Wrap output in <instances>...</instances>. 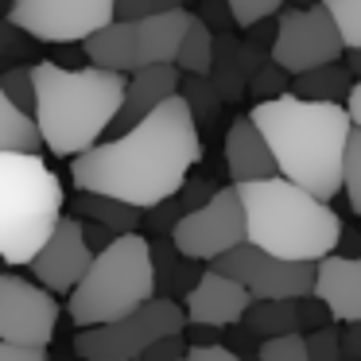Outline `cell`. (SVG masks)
<instances>
[{
  "instance_id": "44",
  "label": "cell",
  "mask_w": 361,
  "mask_h": 361,
  "mask_svg": "<svg viewBox=\"0 0 361 361\" xmlns=\"http://www.w3.org/2000/svg\"><path fill=\"white\" fill-rule=\"evenodd\" d=\"M345 66H350V74H353V78H361V47L345 51Z\"/></svg>"
},
{
  "instance_id": "42",
  "label": "cell",
  "mask_w": 361,
  "mask_h": 361,
  "mask_svg": "<svg viewBox=\"0 0 361 361\" xmlns=\"http://www.w3.org/2000/svg\"><path fill=\"white\" fill-rule=\"evenodd\" d=\"M78 221H82V218H78ZM82 237H86V245L94 249V257H97L102 249H109V245H113V237H117V233H109V229H105V226H97V221H82Z\"/></svg>"
},
{
  "instance_id": "2",
  "label": "cell",
  "mask_w": 361,
  "mask_h": 361,
  "mask_svg": "<svg viewBox=\"0 0 361 361\" xmlns=\"http://www.w3.org/2000/svg\"><path fill=\"white\" fill-rule=\"evenodd\" d=\"M249 117L272 152L276 175L311 190L322 202L342 190L345 140L353 133L342 102H303L295 94H280L257 102Z\"/></svg>"
},
{
  "instance_id": "1",
  "label": "cell",
  "mask_w": 361,
  "mask_h": 361,
  "mask_svg": "<svg viewBox=\"0 0 361 361\" xmlns=\"http://www.w3.org/2000/svg\"><path fill=\"white\" fill-rule=\"evenodd\" d=\"M198 159H202V136L187 102L175 94L144 121H136L128 133L74 156L71 183L74 190H94L148 210L187 183Z\"/></svg>"
},
{
  "instance_id": "14",
  "label": "cell",
  "mask_w": 361,
  "mask_h": 361,
  "mask_svg": "<svg viewBox=\"0 0 361 361\" xmlns=\"http://www.w3.org/2000/svg\"><path fill=\"white\" fill-rule=\"evenodd\" d=\"M252 295L241 288L237 280L214 272V268H202V276L195 280V288L183 295V311H187V322L195 326H237L249 311Z\"/></svg>"
},
{
  "instance_id": "6",
  "label": "cell",
  "mask_w": 361,
  "mask_h": 361,
  "mask_svg": "<svg viewBox=\"0 0 361 361\" xmlns=\"http://www.w3.org/2000/svg\"><path fill=\"white\" fill-rule=\"evenodd\" d=\"M156 295V272H152V245L140 233L113 237L109 249L94 257L78 288L66 295V314L74 326H102L117 322L144 307Z\"/></svg>"
},
{
  "instance_id": "47",
  "label": "cell",
  "mask_w": 361,
  "mask_h": 361,
  "mask_svg": "<svg viewBox=\"0 0 361 361\" xmlns=\"http://www.w3.org/2000/svg\"><path fill=\"white\" fill-rule=\"evenodd\" d=\"M183 4H187V0H183Z\"/></svg>"
},
{
  "instance_id": "3",
  "label": "cell",
  "mask_w": 361,
  "mask_h": 361,
  "mask_svg": "<svg viewBox=\"0 0 361 361\" xmlns=\"http://www.w3.org/2000/svg\"><path fill=\"white\" fill-rule=\"evenodd\" d=\"M35 71V128L55 156H82L109 133L113 117L125 97V74L97 71V66L43 63Z\"/></svg>"
},
{
  "instance_id": "45",
  "label": "cell",
  "mask_w": 361,
  "mask_h": 361,
  "mask_svg": "<svg viewBox=\"0 0 361 361\" xmlns=\"http://www.w3.org/2000/svg\"><path fill=\"white\" fill-rule=\"evenodd\" d=\"M311 4H322V0H295V8H311Z\"/></svg>"
},
{
  "instance_id": "28",
  "label": "cell",
  "mask_w": 361,
  "mask_h": 361,
  "mask_svg": "<svg viewBox=\"0 0 361 361\" xmlns=\"http://www.w3.org/2000/svg\"><path fill=\"white\" fill-rule=\"evenodd\" d=\"M0 94L8 97L20 113L35 117V71L27 63L20 66H8V71L0 74Z\"/></svg>"
},
{
  "instance_id": "41",
  "label": "cell",
  "mask_w": 361,
  "mask_h": 361,
  "mask_svg": "<svg viewBox=\"0 0 361 361\" xmlns=\"http://www.w3.org/2000/svg\"><path fill=\"white\" fill-rule=\"evenodd\" d=\"M187 361H241V357H237V350L218 342V345H190Z\"/></svg>"
},
{
  "instance_id": "38",
  "label": "cell",
  "mask_w": 361,
  "mask_h": 361,
  "mask_svg": "<svg viewBox=\"0 0 361 361\" xmlns=\"http://www.w3.org/2000/svg\"><path fill=\"white\" fill-rule=\"evenodd\" d=\"M198 20H202L210 32H226V27L233 24V16H229V4H226V0H202V12H198Z\"/></svg>"
},
{
  "instance_id": "13",
  "label": "cell",
  "mask_w": 361,
  "mask_h": 361,
  "mask_svg": "<svg viewBox=\"0 0 361 361\" xmlns=\"http://www.w3.org/2000/svg\"><path fill=\"white\" fill-rule=\"evenodd\" d=\"M90 264H94V249L82 237V221L74 214H63L27 268L35 272V283H43L51 295H71Z\"/></svg>"
},
{
  "instance_id": "34",
  "label": "cell",
  "mask_w": 361,
  "mask_h": 361,
  "mask_svg": "<svg viewBox=\"0 0 361 361\" xmlns=\"http://www.w3.org/2000/svg\"><path fill=\"white\" fill-rule=\"evenodd\" d=\"M171 8H183V0H117V4H113V16L136 24V20H144V16L171 12Z\"/></svg>"
},
{
  "instance_id": "23",
  "label": "cell",
  "mask_w": 361,
  "mask_h": 361,
  "mask_svg": "<svg viewBox=\"0 0 361 361\" xmlns=\"http://www.w3.org/2000/svg\"><path fill=\"white\" fill-rule=\"evenodd\" d=\"M350 86H353L350 66L326 63V66H311V71H303V74H291L288 94L303 97V102H345Z\"/></svg>"
},
{
  "instance_id": "24",
  "label": "cell",
  "mask_w": 361,
  "mask_h": 361,
  "mask_svg": "<svg viewBox=\"0 0 361 361\" xmlns=\"http://www.w3.org/2000/svg\"><path fill=\"white\" fill-rule=\"evenodd\" d=\"M241 322H245V330H249V334H257V338L299 334L295 299H252Z\"/></svg>"
},
{
  "instance_id": "22",
  "label": "cell",
  "mask_w": 361,
  "mask_h": 361,
  "mask_svg": "<svg viewBox=\"0 0 361 361\" xmlns=\"http://www.w3.org/2000/svg\"><path fill=\"white\" fill-rule=\"evenodd\" d=\"M206 78L214 82V90L221 94V102H241L245 86H249V74L241 66V43L233 35L218 32L214 35V63Z\"/></svg>"
},
{
  "instance_id": "31",
  "label": "cell",
  "mask_w": 361,
  "mask_h": 361,
  "mask_svg": "<svg viewBox=\"0 0 361 361\" xmlns=\"http://www.w3.org/2000/svg\"><path fill=\"white\" fill-rule=\"evenodd\" d=\"M288 86H291V74L283 71V66H276L272 59H268L264 66H257V71L249 74V94L257 97V102H268V97H280V94H288Z\"/></svg>"
},
{
  "instance_id": "36",
  "label": "cell",
  "mask_w": 361,
  "mask_h": 361,
  "mask_svg": "<svg viewBox=\"0 0 361 361\" xmlns=\"http://www.w3.org/2000/svg\"><path fill=\"white\" fill-rule=\"evenodd\" d=\"M295 319H299V330H322V326H330V307L322 303L319 295H303V299H295Z\"/></svg>"
},
{
  "instance_id": "49",
  "label": "cell",
  "mask_w": 361,
  "mask_h": 361,
  "mask_svg": "<svg viewBox=\"0 0 361 361\" xmlns=\"http://www.w3.org/2000/svg\"><path fill=\"white\" fill-rule=\"evenodd\" d=\"M8 4H12V0H8Z\"/></svg>"
},
{
  "instance_id": "12",
  "label": "cell",
  "mask_w": 361,
  "mask_h": 361,
  "mask_svg": "<svg viewBox=\"0 0 361 361\" xmlns=\"http://www.w3.org/2000/svg\"><path fill=\"white\" fill-rule=\"evenodd\" d=\"M59 299L43 283L0 272V342L51 345L59 326Z\"/></svg>"
},
{
  "instance_id": "32",
  "label": "cell",
  "mask_w": 361,
  "mask_h": 361,
  "mask_svg": "<svg viewBox=\"0 0 361 361\" xmlns=\"http://www.w3.org/2000/svg\"><path fill=\"white\" fill-rule=\"evenodd\" d=\"M226 4H229V16H233V24L249 32L252 24H260V20H272L276 12H283V4H288V0H226Z\"/></svg>"
},
{
  "instance_id": "43",
  "label": "cell",
  "mask_w": 361,
  "mask_h": 361,
  "mask_svg": "<svg viewBox=\"0 0 361 361\" xmlns=\"http://www.w3.org/2000/svg\"><path fill=\"white\" fill-rule=\"evenodd\" d=\"M345 113H350L353 128H361V78H353L350 94H345Z\"/></svg>"
},
{
  "instance_id": "16",
  "label": "cell",
  "mask_w": 361,
  "mask_h": 361,
  "mask_svg": "<svg viewBox=\"0 0 361 361\" xmlns=\"http://www.w3.org/2000/svg\"><path fill=\"white\" fill-rule=\"evenodd\" d=\"M314 295L330 307L334 322L361 319V257L330 252L314 260Z\"/></svg>"
},
{
  "instance_id": "17",
  "label": "cell",
  "mask_w": 361,
  "mask_h": 361,
  "mask_svg": "<svg viewBox=\"0 0 361 361\" xmlns=\"http://www.w3.org/2000/svg\"><path fill=\"white\" fill-rule=\"evenodd\" d=\"M226 171L233 183H257L276 175V159L249 113L233 117V125L226 128Z\"/></svg>"
},
{
  "instance_id": "25",
  "label": "cell",
  "mask_w": 361,
  "mask_h": 361,
  "mask_svg": "<svg viewBox=\"0 0 361 361\" xmlns=\"http://www.w3.org/2000/svg\"><path fill=\"white\" fill-rule=\"evenodd\" d=\"M43 136L35 128V117L20 113L8 97L0 94V152H39Z\"/></svg>"
},
{
  "instance_id": "48",
  "label": "cell",
  "mask_w": 361,
  "mask_h": 361,
  "mask_svg": "<svg viewBox=\"0 0 361 361\" xmlns=\"http://www.w3.org/2000/svg\"><path fill=\"white\" fill-rule=\"evenodd\" d=\"M183 361H187V357H183Z\"/></svg>"
},
{
  "instance_id": "35",
  "label": "cell",
  "mask_w": 361,
  "mask_h": 361,
  "mask_svg": "<svg viewBox=\"0 0 361 361\" xmlns=\"http://www.w3.org/2000/svg\"><path fill=\"white\" fill-rule=\"evenodd\" d=\"M303 342H307V357H311V361H342L338 330H330V326L311 330V334H303Z\"/></svg>"
},
{
  "instance_id": "40",
  "label": "cell",
  "mask_w": 361,
  "mask_h": 361,
  "mask_svg": "<svg viewBox=\"0 0 361 361\" xmlns=\"http://www.w3.org/2000/svg\"><path fill=\"white\" fill-rule=\"evenodd\" d=\"M0 361H47V345H16V342H0Z\"/></svg>"
},
{
  "instance_id": "15",
  "label": "cell",
  "mask_w": 361,
  "mask_h": 361,
  "mask_svg": "<svg viewBox=\"0 0 361 361\" xmlns=\"http://www.w3.org/2000/svg\"><path fill=\"white\" fill-rule=\"evenodd\" d=\"M179 82H183V74H179V66H171V63L136 66L133 78L125 82V97H121V109H117V117H113L109 133L113 136L128 133L136 121H144L152 109H159L167 97L179 94Z\"/></svg>"
},
{
  "instance_id": "46",
  "label": "cell",
  "mask_w": 361,
  "mask_h": 361,
  "mask_svg": "<svg viewBox=\"0 0 361 361\" xmlns=\"http://www.w3.org/2000/svg\"><path fill=\"white\" fill-rule=\"evenodd\" d=\"M0 268H4V260H0Z\"/></svg>"
},
{
  "instance_id": "29",
  "label": "cell",
  "mask_w": 361,
  "mask_h": 361,
  "mask_svg": "<svg viewBox=\"0 0 361 361\" xmlns=\"http://www.w3.org/2000/svg\"><path fill=\"white\" fill-rule=\"evenodd\" d=\"M322 8L330 12L345 51L361 47V0H322Z\"/></svg>"
},
{
  "instance_id": "11",
  "label": "cell",
  "mask_w": 361,
  "mask_h": 361,
  "mask_svg": "<svg viewBox=\"0 0 361 361\" xmlns=\"http://www.w3.org/2000/svg\"><path fill=\"white\" fill-rule=\"evenodd\" d=\"M345 51L342 35H338L334 20L322 4L311 8H288L276 20V39H272V63L283 66L288 74H303L311 66L338 63Z\"/></svg>"
},
{
  "instance_id": "7",
  "label": "cell",
  "mask_w": 361,
  "mask_h": 361,
  "mask_svg": "<svg viewBox=\"0 0 361 361\" xmlns=\"http://www.w3.org/2000/svg\"><path fill=\"white\" fill-rule=\"evenodd\" d=\"M187 330V311L183 303L167 295H152L144 307L117 322H102V326H82L74 334V353L82 361H140V353L152 342L167 334H183Z\"/></svg>"
},
{
  "instance_id": "8",
  "label": "cell",
  "mask_w": 361,
  "mask_h": 361,
  "mask_svg": "<svg viewBox=\"0 0 361 361\" xmlns=\"http://www.w3.org/2000/svg\"><path fill=\"white\" fill-rule=\"evenodd\" d=\"M214 272L237 280L252 299H303L314 291V264L311 260H283L257 245L241 241L237 249L210 260Z\"/></svg>"
},
{
  "instance_id": "5",
  "label": "cell",
  "mask_w": 361,
  "mask_h": 361,
  "mask_svg": "<svg viewBox=\"0 0 361 361\" xmlns=\"http://www.w3.org/2000/svg\"><path fill=\"white\" fill-rule=\"evenodd\" d=\"M66 190L39 152H0V260L32 264L63 218Z\"/></svg>"
},
{
  "instance_id": "21",
  "label": "cell",
  "mask_w": 361,
  "mask_h": 361,
  "mask_svg": "<svg viewBox=\"0 0 361 361\" xmlns=\"http://www.w3.org/2000/svg\"><path fill=\"white\" fill-rule=\"evenodd\" d=\"M148 245H152V272H156V295H167V299L187 295L195 288V280L202 276L198 260L183 257L171 245V237L167 241H148Z\"/></svg>"
},
{
  "instance_id": "26",
  "label": "cell",
  "mask_w": 361,
  "mask_h": 361,
  "mask_svg": "<svg viewBox=\"0 0 361 361\" xmlns=\"http://www.w3.org/2000/svg\"><path fill=\"white\" fill-rule=\"evenodd\" d=\"M214 35H218V32H210V27H206L198 16H190L187 35H183V43H179V55H175L179 74H210V63H214Z\"/></svg>"
},
{
  "instance_id": "10",
  "label": "cell",
  "mask_w": 361,
  "mask_h": 361,
  "mask_svg": "<svg viewBox=\"0 0 361 361\" xmlns=\"http://www.w3.org/2000/svg\"><path fill=\"white\" fill-rule=\"evenodd\" d=\"M245 241V210L237 187H218L198 210L183 214L179 226L171 229V245L183 257L210 264L221 252L237 249Z\"/></svg>"
},
{
  "instance_id": "9",
  "label": "cell",
  "mask_w": 361,
  "mask_h": 361,
  "mask_svg": "<svg viewBox=\"0 0 361 361\" xmlns=\"http://www.w3.org/2000/svg\"><path fill=\"white\" fill-rule=\"evenodd\" d=\"M113 4L117 0H12L8 24L39 43L63 47V43H82L97 27L117 20Z\"/></svg>"
},
{
  "instance_id": "27",
  "label": "cell",
  "mask_w": 361,
  "mask_h": 361,
  "mask_svg": "<svg viewBox=\"0 0 361 361\" xmlns=\"http://www.w3.org/2000/svg\"><path fill=\"white\" fill-rule=\"evenodd\" d=\"M179 97L187 102L190 117H195V125H214L221 113V94L214 90V82L206 78V74H183L179 82Z\"/></svg>"
},
{
  "instance_id": "18",
  "label": "cell",
  "mask_w": 361,
  "mask_h": 361,
  "mask_svg": "<svg viewBox=\"0 0 361 361\" xmlns=\"http://www.w3.org/2000/svg\"><path fill=\"white\" fill-rule=\"evenodd\" d=\"M190 12L187 8H171V12H156V16L136 20V66H159L171 63L179 55V43L187 35Z\"/></svg>"
},
{
  "instance_id": "30",
  "label": "cell",
  "mask_w": 361,
  "mask_h": 361,
  "mask_svg": "<svg viewBox=\"0 0 361 361\" xmlns=\"http://www.w3.org/2000/svg\"><path fill=\"white\" fill-rule=\"evenodd\" d=\"M342 190L350 198L353 214L361 218V128H353L345 140V159H342Z\"/></svg>"
},
{
  "instance_id": "20",
  "label": "cell",
  "mask_w": 361,
  "mask_h": 361,
  "mask_svg": "<svg viewBox=\"0 0 361 361\" xmlns=\"http://www.w3.org/2000/svg\"><path fill=\"white\" fill-rule=\"evenodd\" d=\"M66 210L74 214V218L82 221H97V226H105L109 233H136L144 221V210L140 206H128L121 202V198H109V195H94V190H74L71 206Z\"/></svg>"
},
{
  "instance_id": "19",
  "label": "cell",
  "mask_w": 361,
  "mask_h": 361,
  "mask_svg": "<svg viewBox=\"0 0 361 361\" xmlns=\"http://www.w3.org/2000/svg\"><path fill=\"white\" fill-rule=\"evenodd\" d=\"M82 55L97 71L133 74L136 71V27L128 20H109L105 27H97L94 35L82 39Z\"/></svg>"
},
{
  "instance_id": "37",
  "label": "cell",
  "mask_w": 361,
  "mask_h": 361,
  "mask_svg": "<svg viewBox=\"0 0 361 361\" xmlns=\"http://www.w3.org/2000/svg\"><path fill=\"white\" fill-rule=\"evenodd\" d=\"M187 334H167L159 338V342H152L148 350L140 353V361H183L187 357Z\"/></svg>"
},
{
  "instance_id": "4",
  "label": "cell",
  "mask_w": 361,
  "mask_h": 361,
  "mask_svg": "<svg viewBox=\"0 0 361 361\" xmlns=\"http://www.w3.org/2000/svg\"><path fill=\"white\" fill-rule=\"evenodd\" d=\"M245 210V241L283 260H322L338 252L342 218L330 202L295 187L283 175L257 183H233Z\"/></svg>"
},
{
  "instance_id": "39",
  "label": "cell",
  "mask_w": 361,
  "mask_h": 361,
  "mask_svg": "<svg viewBox=\"0 0 361 361\" xmlns=\"http://www.w3.org/2000/svg\"><path fill=\"white\" fill-rule=\"evenodd\" d=\"M338 342H342V361H361V319L357 322H342Z\"/></svg>"
},
{
  "instance_id": "33",
  "label": "cell",
  "mask_w": 361,
  "mask_h": 361,
  "mask_svg": "<svg viewBox=\"0 0 361 361\" xmlns=\"http://www.w3.org/2000/svg\"><path fill=\"white\" fill-rule=\"evenodd\" d=\"M257 361H311V357H307L303 334H280V338H264L260 342Z\"/></svg>"
}]
</instances>
